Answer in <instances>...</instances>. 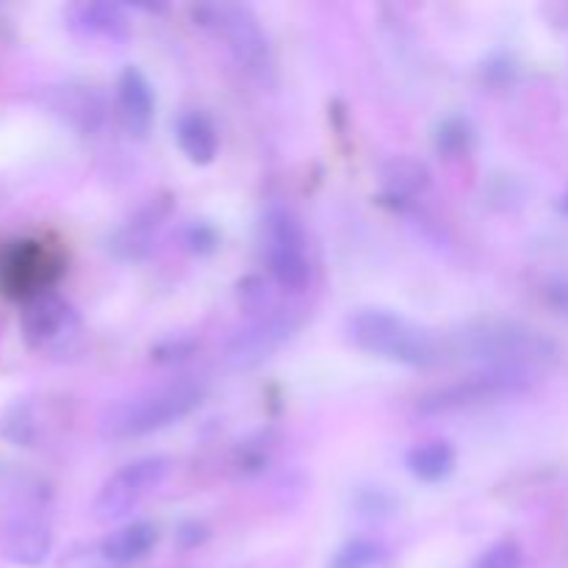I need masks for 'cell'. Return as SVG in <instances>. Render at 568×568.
<instances>
[{"instance_id":"obj_1","label":"cell","mask_w":568,"mask_h":568,"mask_svg":"<svg viewBox=\"0 0 568 568\" xmlns=\"http://www.w3.org/2000/svg\"><path fill=\"white\" fill-rule=\"evenodd\" d=\"M447 353L480 369L519 372L541 377L560 361V349L547 333L514 320H480L449 333Z\"/></svg>"},{"instance_id":"obj_2","label":"cell","mask_w":568,"mask_h":568,"mask_svg":"<svg viewBox=\"0 0 568 568\" xmlns=\"http://www.w3.org/2000/svg\"><path fill=\"white\" fill-rule=\"evenodd\" d=\"M205 394H209V386H205L203 377H175V381L161 383V386L139 392L133 397L122 399V403L111 405L100 416L98 433L103 442L114 444L161 433L192 416L205 403Z\"/></svg>"},{"instance_id":"obj_3","label":"cell","mask_w":568,"mask_h":568,"mask_svg":"<svg viewBox=\"0 0 568 568\" xmlns=\"http://www.w3.org/2000/svg\"><path fill=\"white\" fill-rule=\"evenodd\" d=\"M344 333L361 353L410 369H430L447 355V344L436 333L386 308L355 311L344 325Z\"/></svg>"},{"instance_id":"obj_4","label":"cell","mask_w":568,"mask_h":568,"mask_svg":"<svg viewBox=\"0 0 568 568\" xmlns=\"http://www.w3.org/2000/svg\"><path fill=\"white\" fill-rule=\"evenodd\" d=\"M194 26L222 42L239 70L266 81L272 75V42L258 14L244 3H200L192 6Z\"/></svg>"},{"instance_id":"obj_5","label":"cell","mask_w":568,"mask_h":568,"mask_svg":"<svg viewBox=\"0 0 568 568\" xmlns=\"http://www.w3.org/2000/svg\"><path fill=\"white\" fill-rule=\"evenodd\" d=\"M261 253L272 281L286 292H303L314 277L308 233L286 205H270L261 216Z\"/></svg>"},{"instance_id":"obj_6","label":"cell","mask_w":568,"mask_h":568,"mask_svg":"<svg viewBox=\"0 0 568 568\" xmlns=\"http://www.w3.org/2000/svg\"><path fill=\"white\" fill-rule=\"evenodd\" d=\"M64 272V258L39 239H17L0 250V294L26 305L28 300L53 292Z\"/></svg>"},{"instance_id":"obj_7","label":"cell","mask_w":568,"mask_h":568,"mask_svg":"<svg viewBox=\"0 0 568 568\" xmlns=\"http://www.w3.org/2000/svg\"><path fill=\"white\" fill-rule=\"evenodd\" d=\"M532 386H536V377L519 375V372L480 369L475 375L464 377V381L449 383V386L436 388V392H427L416 403V410L422 416L458 414V410H471L480 408V405L516 399L530 392Z\"/></svg>"},{"instance_id":"obj_8","label":"cell","mask_w":568,"mask_h":568,"mask_svg":"<svg viewBox=\"0 0 568 568\" xmlns=\"http://www.w3.org/2000/svg\"><path fill=\"white\" fill-rule=\"evenodd\" d=\"M172 460L164 455H144L116 469L100 486L92 503V516L98 521H122L170 477Z\"/></svg>"},{"instance_id":"obj_9","label":"cell","mask_w":568,"mask_h":568,"mask_svg":"<svg viewBox=\"0 0 568 568\" xmlns=\"http://www.w3.org/2000/svg\"><path fill=\"white\" fill-rule=\"evenodd\" d=\"M20 331L31 349L59 355L81 336V316L64 294L44 292L22 305Z\"/></svg>"},{"instance_id":"obj_10","label":"cell","mask_w":568,"mask_h":568,"mask_svg":"<svg viewBox=\"0 0 568 568\" xmlns=\"http://www.w3.org/2000/svg\"><path fill=\"white\" fill-rule=\"evenodd\" d=\"M300 314L297 308H275L264 311V314H253L250 325L236 331L225 347V364L233 372H247L264 364L266 358L277 353L288 338L297 333Z\"/></svg>"},{"instance_id":"obj_11","label":"cell","mask_w":568,"mask_h":568,"mask_svg":"<svg viewBox=\"0 0 568 568\" xmlns=\"http://www.w3.org/2000/svg\"><path fill=\"white\" fill-rule=\"evenodd\" d=\"M172 214L170 197H153L148 205L128 216L120 227L109 236V253L116 261H144L153 253L161 231Z\"/></svg>"},{"instance_id":"obj_12","label":"cell","mask_w":568,"mask_h":568,"mask_svg":"<svg viewBox=\"0 0 568 568\" xmlns=\"http://www.w3.org/2000/svg\"><path fill=\"white\" fill-rule=\"evenodd\" d=\"M53 549L48 519L33 510H20L0 525V555L17 566H42Z\"/></svg>"},{"instance_id":"obj_13","label":"cell","mask_w":568,"mask_h":568,"mask_svg":"<svg viewBox=\"0 0 568 568\" xmlns=\"http://www.w3.org/2000/svg\"><path fill=\"white\" fill-rule=\"evenodd\" d=\"M50 114L78 133H94L105 122V100L83 83H61L44 94Z\"/></svg>"},{"instance_id":"obj_14","label":"cell","mask_w":568,"mask_h":568,"mask_svg":"<svg viewBox=\"0 0 568 568\" xmlns=\"http://www.w3.org/2000/svg\"><path fill=\"white\" fill-rule=\"evenodd\" d=\"M116 114L131 136H148L155 116V94L139 67L128 64L116 81Z\"/></svg>"},{"instance_id":"obj_15","label":"cell","mask_w":568,"mask_h":568,"mask_svg":"<svg viewBox=\"0 0 568 568\" xmlns=\"http://www.w3.org/2000/svg\"><path fill=\"white\" fill-rule=\"evenodd\" d=\"M67 26L78 37L111 39L122 42L131 37V20L122 3H109V0H89V3H72L67 9Z\"/></svg>"},{"instance_id":"obj_16","label":"cell","mask_w":568,"mask_h":568,"mask_svg":"<svg viewBox=\"0 0 568 568\" xmlns=\"http://www.w3.org/2000/svg\"><path fill=\"white\" fill-rule=\"evenodd\" d=\"M155 544H159V527L153 521H131L100 541V558L111 566H133L148 558Z\"/></svg>"},{"instance_id":"obj_17","label":"cell","mask_w":568,"mask_h":568,"mask_svg":"<svg viewBox=\"0 0 568 568\" xmlns=\"http://www.w3.org/2000/svg\"><path fill=\"white\" fill-rule=\"evenodd\" d=\"M175 142L192 164L205 166L220 153V133L205 111H181L175 120Z\"/></svg>"},{"instance_id":"obj_18","label":"cell","mask_w":568,"mask_h":568,"mask_svg":"<svg viewBox=\"0 0 568 568\" xmlns=\"http://www.w3.org/2000/svg\"><path fill=\"white\" fill-rule=\"evenodd\" d=\"M383 197L397 205H408L430 186V170L419 159L410 155H394L381 170Z\"/></svg>"},{"instance_id":"obj_19","label":"cell","mask_w":568,"mask_h":568,"mask_svg":"<svg viewBox=\"0 0 568 568\" xmlns=\"http://www.w3.org/2000/svg\"><path fill=\"white\" fill-rule=\"evenodd\" d=\"M405 466H408L410 477H416L419 483H442L455 471L458 455H455L453 444L436 438V442L416 444L414 449H408Z\"/></svg>"},{"instance_id":"obj_20","label":"cell","mask_w":568,"mask_h":568,"mask_svg":"<svg viewBox=\"0 0 568 568\" xmlns=\"http://www.w3.org/2000/svg\"><path fill=\"white\" fill-rule=\"evenodd\" d=\"M0 436L14 447H37L42 438V416L37 403L31 399H17L0 416Z\"/></svg>"},{"instance_id":"obj_21","label":"cell","mask_w":568,"mask_h":568,"mask_svg":"<svg viewBox=\"0 0 568 568\" xmlns=\"http://www.w3.org/2000/svg\"><path fill=\"white\" fill-rule=\"evenodd\" d=\"M386 560V547L375 538H349L336 549L327 568H377Z\"/></svg>"},{"instance_id":"obj_22","label":"cell","mask_w":568,"mask_h":568,"mask_svg":"<svg viewBox=\"0 0 568 568\" xmlns=\"http://www.w3.org/2000/svg\"><path fill=\"white\" fill-rule=\"evenodd\" d=\"M475 142V131H471V122L466 116H447L444 122H438L436 128V150L444 159H460L471 150Z\"/></svg>"},{"instance_id":"obj_23","label":"cell","mask_w":568,"mask_h":568,"mask_svg":"<svg viewBox=\"0 0 568 568\" xmlns=\"http://www.w3.org/2000/svg\"><path fill=\"white\" fill-rule=\"evenodd\" d=\"M521 564H525V552H521L519 544L497 541L475 560L471 568H521Z\"/></svg>"},{"instance_id":"obj_24","label":"cell","mask_w":568,"mask_h":568,"mask_svg":"<svg viewBox=\"0 0 568 568\" xmlns=\"http://www.w3.org/2000/svg\"><path fill=\"white\" fill-rule=\"evenodd\" d=\"M183 244H186L192 253L209 255L220 247V233H216V227L211 225V222H192V225L183 231Z\"/></svg>"},{"instance_id":"obj_25","label":"cell","mask_w":568,"mask_h":568,"mask_svg":"<svg viewBox=\"0 0 568 568\" xmlns=\"http://www.w3.org/2000/svg\"><path fill=\"white\" fill-rule=\"evenodd\" d=\"M358 514L366 519H386L394 514V499L383 488L369 486L358 494Z\"/></svg>"},{"instance_id":"obj_26","label":"cell","mask_w":568,"mask_h":568,"mask_svg":"<svg viewBox=\"0 0 568 568\" xmlns=\"http://www.w3.org/2000/svg\"><path fill=\"white\" fill-rule=\"evenodd\" d=\"M194 353V342L186 336H178V338H166V342H161L159 347L150 353V358L159 361V364H175V361H183L189 358V355Z\"/></svg>"},{"instance_id":"obj_27","label":"cell","mask_w":568,"mask_h":568,"mask_svg":"<svg viewBox=\"0 0 568 568\" xmlns=\"http://www.w3.org/2000/svg\"><path fill=\"white\" fill-rule=\"evenodd\" d=\"M270 464V449L258 442H247L242 449H239L236 466L244 471V475H258V471L266 469Z\"/></svg>"},{"instance_id":"obj_28","label":"cell","mask_w":568,"mask_h":568,"mask_svg":"<svg viewBox=\"0 0 568 568\" xmlns=\"http://www.w3.org/2000/svg\"><path fill=\"white\" fill-rule=\"evenodd\" d=\"M514 61L508 59V55H491V59L483 64V78H486L488 83H494V87H503V83H510V75H514Z\"/></svg>"},{"instance_id":"obj_29","label":"cell","mask_w":568,"mask_h":568,"mask_svg":"<svg viewBox=\"0 0 568 568\" xmlns=\"http://www.w3.org/2000/svg\"><path fill=\"white\" fill-rule=\"evenodd\" d=\"M547 300L558 314L568 316V277H558L547 286Z\"/></svg>"},{"instance_id":"obj_30","label":"cell","mask_w":568,"mask_h":568,"mask_svg":"<svg viewBox=\"0 0 568 568\" xmlns=\"http://www.w3.org/2000/svg\"><path fill=\"white\" fill-rule=\"evenodd\" d=\"M205 536H209V532H205V527L197 525V521H186V525L178 527V544H181L183 549L197 547V544L205 541Z\"/></svg>"},{"instance_id":"obj_31","label":"cell","mask_w":568,"mask_h":568,"mask_svg":"<svg viewBox=\"0 0 568 568\" xmlns=\"http://www.w3.org/2000/svg\"><path fill=\"white\" fill-rule=\"evenodd\" d=\"M558 211H560V214H564V216H568V192L564 194V197L558 200Z\"/></svg>"}]
</instances>
